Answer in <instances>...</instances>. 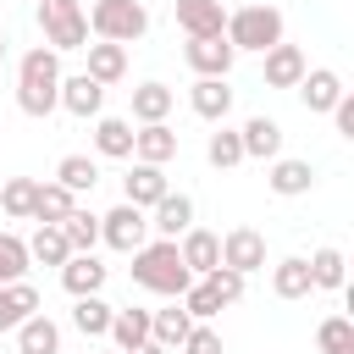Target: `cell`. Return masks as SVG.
I'll use <instances>...</instances> for the list:
<instances>
[{
  "label": "cell",
  "mask_w": 354,
  "mask_h": 354,
  "mask_svg": "<svg viewBox=\"0 0 354 354\" xmlns=\"http://www.w3.org/2000/svg\"><path fill=\"white\" fill-rule=\"evenodd\" d=\"M17 105L22 116H50L61 105V50L39 44L17 61Z\"/></svg>",
  "instance_id": "cell-1"
},
{
  "label": "cell",
  "mask_w": 354,
  "mask_h": 354,
  "mask_svg": "<svg viewBox=\"0 0 354 354\" xmlns=\"http://www.w3.org/2000/svg\"><path fill=\"white\" fill-rule=\"evenodd\" d=\"M133 282H138V288H149V293H160V299H183V293H188V282H194V271L183 266L177 238L138 243V249H133Z\"/></svg>",
  "instance_id": "cell-2"
},
{
  "label": "cell",
  "mask_w": 354,
  "mask_h": 354,
  "mask_svg": "<svg viewBox=\"0 0 354 354\" xmlns=\"http://www.w3.org/2000/svg\"><path fill=\"white\" fill-rule=\"evenodd\" d=\"M227 44L232 50H271V44H282V11L277 6H243V11H232L227 17Z\"/></svg>",
  "instance_id": "cell-3"
},
{
  "label": "cell",
  "mask_w": 354,
  "mask_h": 354,
  "mask_svg": "<svg viewBox=\"0 0 354 354\" xmlns=\"http://www.w3.org/2000/svg\"><path fill=\"white\" fill-rule=\"evenodd\" d=\"M83 17H88V28H94V39H111V44H133V39H144V28H149V11H144L138 0H94Z\"/></svg>",
  "instance_id": "cell-4"
},
{
  "label": "cell",
  "mask_w": 354,
  "mask_h": 354,
  "mask_svg": "<svg viewBox=\"0 0 354 354\" xmlns=\"http://www.w3.org/2000/svg\"><path fill=\"white\" fill-rule=\"evenodd\" d=\"M39 28L50 50H83L88 44V17L77 0H39Z\"/></svg>",
  "instance_id": "cell-5"
},
{
  "label": "cell",
  "mask_w": 354,
  "mask_h": 354,
  "mask_svg": "<svg viewBox=\"0 0 354 354\" xmlns=\"http://www.w3.org/2000/svg\"><path fill=\"white\" fill-rule=\"evenodd\" d=\"M100 243H111L116 254H133L138 243H149V216L122 199L111 216H100Z\"/></svg>",
  "instance_id": "cell-6"
},
{
  "label": "cell",
  "mask_w": 354,
  "mask_h": 354,
  "mask_svg": "<svg viewBox=\"0 0 354 354\" xmlns=\"http://www.w3.org/2000/svg\"><path fill=\"white\" fill-rule=\"evenodd\" d=\"M232 44H227V33H205V39H188L183 44V61L199 72V77H227L232 72Z\"/></svg>",
  "instance_id": "cell-7"
},
{
  "label": "cell",
  "mask_w": 354,
  "mask_h": 354,
  "mask_svg": "<svg viewBox=\"0 0 354 354\" xmlns=\"http://www.w3.org/2000/svg\"><path fill=\"white\" fill-rule=\"evenodd\" d=\"M293 88H299V100H304L310 116H326V111L343 100V77H337L332 66H304V77H299Z\"/></svg>",
  "instance_id": "cell-8"
},
{
  "label": "cell",
  "mask_w": 354,
  "mask_h": 354,
  "mask_svg": "<svg viewBox=\"0 0 354 354\" xmlns=\"http://www.w3.org/2000/svg\"><path fill=\"white\" fill-rule=\"evenodd\" d=\"M221 266H232V271H260L266 266V238L254 232V227H232L227 238H221Z\"/></svg>",
  "instance_id": "cell-9"
},
{
  "label": "cell",
  "mask_w": 354,
  "mask_h": 354,
  "mask_svg": "<svg viewBox=\"0 0 354 354\" xmlns=\"http://www.w3.org/2000/svg\"><path fill=\"white\" fill-rule=\"evenodd\" d=\"M61 111H72V116H100L105 111V83H94L88 72H77V77H61Z\"/></svg>",
  "instance_id": "cell-10"
},
{
  "label": "cell",
  "mask_w": 354,
  "mask_h": 354,
  "mask_svg": "<svg viewBox=\"0 0 354 354\" xmlns=\"http://www.w3.org/2000/svg\"><path fill=\"white\" fill-rule=\"evenodd\" d=\"M149 210H155V216H149V227H155L160 238H183V232L194 227V199H188V194H171V188H166Z\"/></svg>",
  "instance_id": "cell-11"
},
{
  "label": "cell",
  "mask_w": 354,
  "mask_h": 354,
  "mask_svg": "<svg viewBox=\"0 0 354 354\" xmlns=\"http://www.w3.org/2000/svg\"><path fill=\"white\" fill-rule=\"evenodd\" d=\"M177 28H183L188 39L221 33V28H227V6H221V0H177Z\"/></svg>",
  "instance_id": "cell-12"
},
{
  "label": "cell",
  "mask_w": 354,
  "mask_h": 354,
  "mask_svg": "<svg viewBox=\"0 0 354 354\" xmlns=\"http://www.w3.org/2000/svg\"><path fill=\"white\" fill-rule=\"evenodd\" d=\"M238 138H243V160H277L282 155V127L271 116H249L238 127Z\"/></svg>",
  "instance_id": "cell-13"
},
{
  "label": "cell",
  "mask_w": 354,
  "mask_h": 354,
  "mask_svg": "<svg viewBox=\"0 0 354 354\" xmlns=\"http://www.w3.org/2000/svg\"><path fill=\"white\" fill-rule=\"evenodd\" d=\"M266 183H271V194L299 199V194H310V188H315V166H310V160H288V155H277V160H271V171H266Z\"/></svg>",
  "instance_id": "cell-14"
},
{
  "label": "cell",
  "mask_w": 354,
  "mask_h": 354,
  "mask_svg": "<svg viewBox=\"0 0 354 354\" xmlns=\"http://www.w3.org/2000/svg\"><path fill=\"white\" fill-rule=\"evenodd\" d=\"M177 254H183V266H188L194 277H205V271H216V266H221V238H216V232H205V227H188V232H183V243H177Z\"/></svg>",
  "instance_id": "cell-15"
},
{
  "label": "cell",
  "mask_w": 354,
  "mask_h": 354,
  "mask_svg": "<svg viewBox=\"0 0 354 354\" xmlns=\"http://www.w3.org/2000/svg\"><path fill=\"white\" fill-rule=\"evenodd\" d=\"M304 50L299 44H271L266 50V88H293L299 77H304Z\"/></svg>",
  "instance_id": "cell-16"
},
{
  "label": "cell",
  "mask_w": 354,
  "mask_h": 354,
  "mask_svg": "<svg viewBox=\"0 0 354 354\" xmlns=\"http://www.w3.org/2000/svg\"><path fill=\"white\" fill-rule=\"evenodd\" d=\"M61 288H66L72 299H83V293H100V288H105V266L94 260V249H88V254H66V266H61Z\"/></svg>",
  "instance_id": "cell-17"
},
{
  "label": "cell",
  "mask_w": 354,
  "mask_h": 354,
  "mask_svg": "<svg viewBox=\"0 0 354 354\" xmlns=\"http://www.w3.org/2000/svg\"><path fill=\"white\" fill-rule=\"evenodd\" d=\"M88 50V77L94 83H122L127 77V44H111V39H100V44H83Z\"/></svg>",
  "instance_id": "cell-18"
},
{
  "label": "cell",
  "mask_w": 354,
  "mask_h": 354,
  "mask_svg": "<svg viewBox=\"0 0 354 354\" xmlns=\"http://www.w3.org/2000/svg\"><path fill=\"white\" fill-rule=\"evenodd\" d=\"M188 105H194V116L221 122V116L232 111V88H227V77H199V83L188 88Z\"/></svg>",
  "instance_id": "cell-19"
},
{
  "label": "cell",
  "mask_w": 354,
  "mask_h": 354,
  "mask_svg": "<svg viewBox=\"0 0 354 354\" xmlns=\"http://www.w3.org/2000/svg\"><path fill=\"white\" fill-rule=\"evenodd\" d=\"M133 155L149 160V166H166V160L177 155V133H171L166 122H144V127L133 133Z\"/></svg>",
  "instance_id": "cell-20"
},
{
  "label": "cell",
  "mask_w": 354,
  "mask_h": 354,
  "mask_svg": "<svg viewBox=\"0 0 354 354\" xmlns=\"http://www.w3.org/2000/svg\"><path fill=\"white\" fill-rule=\"evenodd\" d=\"M122 188H127V205L149 210V205L166 194V171H160V166H149V160H133V171L122 177Z\"/></svg>",
  "instance_id": "cell-21"
},
{
  "label": "cell",
  "mask_w": 354,
  "mask_h": 354,
  "mask_svg": "<svg viewBox=\"0 0 354 354\" xmlns=\"http://www.w3.org/2000/svg\"><path fill=\"white\" fill-rule=\"evenodd\" d=\"M17 354H61V326L33 310V315L17 326Z\"/></svg>",
  "instance_id": "cell-22"
},
{
  "label": "cell",
  "mask_w": 354,
  "mask_h": 354,
  "mask_svg": "<svg viewBox=\"0 0 354 354\" xmlns=\"http://www.w3.org/2000/svg\"><path fill=\"white\" fill-rule=\"evenodd\" d=\"M33 310H39V288H33V282H6V288H0V332L22 326Z\"/></svg>",
  "instance_id": "cell-23"
},
{
  "label": "cell",
  "mask_w": 354,
  "mask_h": 354,
  "mask_svg": "<svg viewBox=\"0 0 354 354\" xmlns=\"http://www.w3.org/2000/svg\"><path fill=\"white\" fill-rule=\"evenodd\" d=\"M171 105H177V94H171L166 83H138V88H133V122H138V127H144V122H166Z\"/></svg>",
  "instance_id": "cell-24"
},
{
  "label": "cell",
  "mask_w": 354,
  "mask_h": 354,
  "mask_svg": "<svg viewBox=\"0 0 354 354\" xmlns=\"http://www.w3.org/2000/svg\"><path fill=\"white\" fill-rule=\"evenodd\" d=\"M94 149H100L105 160H127V155H133V122L100 116V122H94Z\"/></svg>",
  "instance_id": "cell-25"
},
{
  "label": "cell",
  "mask_w": 354,
  "mask_h": 354,
  "mask_svg": "<svg viewBox=\"0 0 354 354\" xmlns=\"http://www.w3.org/2000/svg\"><path fill=\"white\" fill-rule=\"evenodd\" d=\"M271 288H277V299H310L315 293V282H310V260H277L271 266Z\"/></svg>",
  "instance_id": "cell-26"
},
{
  "label": "cell",
  "mask_w": 354,
  "mask_h": 354,
  "mask_svg": "<svg viewBox=\"0 0 354 354\" xmlns=\"http://www.w3.org/2000/svg\"><path fill=\"white\" fill-rule=\"evenodd\" d=\"M77 205V194L72 188H61V183H39V194H33V221H44V227H55V221H66V210Z\"/></svg>",
  "instance_id": "cell-27"
},
{
  "label": "cell",
  "mask_w": 354,
  "mask_h": 354,
  "mask_svg": "<svg viewBox=\"0 0 354 354\" xmlns=\"http://www.w3.org/2000/svg\"><path fill=\"white\" fill-rule=\"evenodd\" d=\"M188 326H194V315L188 310H149V337L160 343V348H183V337H188Z\"/></svg>",
  "instance_id": "cell-28"
},
{
  "label": "cell",
  "mask_w": 354,
  "mask_h": 354,
  "mask_svg": "<svg viewBox=\"0 0 354 354\" xmlns=\"http://www.w3.org/2000/svg\"><path fill=\"white\" fill-rule=\"evenodd\" d=\"M55 227L66 232L72 254H88V249L100 243V216H94V210H77V205H72V210H66V221H55Z\"/></svg>",
  "instance_id": "cell-29"
},
{
  "label": "cell",
  "mask_w": 354,
  "mask_h": 354,
  "mask_svg": "<svg viewBox=\"0 0 354 354\" xmlns=\"http://www.w3.org/2000/svg\"><path fill=\"white\" fill-rule=\"evenodd\" d=\"M66 254H72L66 232H61V227H44V221H39V232L28 238V260H39V266H66Z\"/></svg>",
  "instance_id": "cell-30"
},
{
  "label": "cell",
  "mask_w": 354,
  "mask_h": 354,
  "mask_svg": "<svg viewBox=\"0 0 354 354\" xmlns=\"http://www.w3.org/2000/svg\"><path fill=\"white\" fill-rule=\"evenodd\" d=\"M72 326H77L83 337H105V332H111V304H105L100 293H83V299L72 304Z\"/></svg>",
  "instance_id": "cell-31"
},
{
  "label": "cell",
  "mask_w": 354,
  "mask_h": 354,
  "mask_svg": "<svg viewBox=\"0 0 354 354\" xmlns=\"http://www.w3.org/2000/svg\"><path fill=\"white\" fill-rule=\"evenodd\" d=\"M55 183H61V188H72V194H88V188L100 183V160H88V155H61Z\"/></svg>",
  "instance_id": "cell-32"
},
{
  "label": "cell",
  "mask_w": 354,
  "mask_h": 354,
  "mask_svg": "<svg viewBox=\"0 0 354 354\" xmlns=\"http://www.w3.org/2000/svg\"><path fill=\"white\" fill-rule=\"evenodd\" d=\"M33 194H39L33 177H6V183H0V210H6L11 221H28V216H33Z\"/></svg>",
  "instance_id": "cell-33"
},
{
  "label": "cell",
  "mask_w": 354,
  "mask_h": 354,
  "mask_svg": "<svg viewBox=\"0 0 354 354\" xmlns=\"http://www.w3.org/2000/svg\"><path fill=\"white\" fill-rule=\"evenodd\" d=\"M310 282H315V288H343V282H348V260H343V249H332V243L315 249V254H310Z\"/></svg>",
  "instance_id": "cell-34"
},
{
  "label": "cell",
  "mask_w": 354,
  "mask_h": 354,
  "mask_svg": "<svg viewBox=\"0 0 354 354\" xmlns=\"http://www.w3.org/2000/svg\"><path fill=\"white\" fill-rule=\"evenodd\" d=\"M111 337H116L122 354L138 348V343L149 337V310H111Z\"/></svg>",
  "instance_id": "cell-35"
},
{
  "label": "cell",
  "mask_w": 354,
  "mask_h": 354,
  "mask_svg": "<svg viewBox=\"0 0 354 354\" xmlns=\"http://www.w3.org/2000/svg\"><path fill=\"white\" fill-rule=\"evenodd\" d=\"M205 160H210L216 171H232V166L243 160V138H238L232 127H221V133H210V144H205Z\"/></svg>",
  "instance_id": "cell-36"
},
{
  "label": "cell",
  "mask_w": 354,
  "mask_h": 354,
  "mask_svg": "<svg viewBox=\"0 0 354 354\" xmlns=\"http://www.w3.org/2000/svg\"><path fill=\"white\" fill-rule=\"evenodd\" d=\"M28 266H33V260H28V243H22L17 232H0V288H6V282H22Z\"/></svg>",
  "instance_id": "cell-37"
},
{
  "label": "cell",
  "mask_w": 354,
  "mask_h": 354,
  "mask_svg": "<svg viewBox=\"0 0 354 354\" xmlns=\"http://www.w3.org/2000/svg\"><path fill=\"white\" fill-rule=\"evenodd\" d=\"M183 310L194 315V321H210V315H221V299L210 293V282L199 277V282H188V293H183Z\"/></svg>",
  "instance_id": "cell-38"
},
{
  "label": "cell",
  "mask_w": 354,
  "mask_h": 354,
  "mask_svg": "<svg viewBox=\"0 0 354 354\" xmlns=\"http://www.w3.org/2000/svg\"><path fill=\"white\" fill-rule=\"evenodd\" d=\"M205 282H210V293H216L221 304H238V299H243V271H232V266L205 271Z\"/></svg>",
  "instance_id": "cell-39"
},
{
  "label": "cell",
  "mask_w": 354,
  "mask_h": 354,
  "mask_svg": "<svg viewBox=\"0 0 354 354\" xmlns=\"http://www.w3.org/2000/svg\"><path fill=\"white\" fill-rule=\"evenodd\" d=\"M315 343L321 348H354V321L348 315H326L321 332H315Z\"/></svg>",
  "instance_id": "cell-40"
},
{
  "label": "cell",
  "mask_w": 354,
  "mask_h": 354,
  "mask_svg": "<svg viewBox=\"0 0 354 354\" xmlns=\"http://www.w3.org/2000/svg\"><path fill=\"white\" fill-rule=\"evenodd\" d=\"M183 354H221V332L205 326V321H194L188 337H183Z\"/></svg>",
  "instance_id": "cell-41"
},
{
  "label": "cell",
  "mask_w": 354,
  "mask_h": 354,
  "mask_svg": "<svg viewBox=\"0 0 354 354\" xmlns=\"http://www.w3.org/2000/svg\"><path fill=\"white\" fill-rule=\"evenodd\" d=\"M326 116L337 122V133H343V138H354V94H348V88H343V100H337Z\"/></svg>",
  "instance_id": "cell-42"
},
{
  "label": "cell",
  "mask_w": 354,
  "mask_h": 354,
  "mask_svg": "<svg viewBox=\"0 0 354 354\" xmlns=\"http://www.w3.org/2000/svg\"><path fill=\"white\" fill-rule=\"evenodd\" d=\"M127 354H166V348H160L155 337H144V343H138V348H127Z\"/></svg>",
  "instance_id": "cell-43"
},
{
  "label": "cell",
  "mask_w": 354,
  "mask_h": 354,
  "mask_svg": "<svg viewBox=\"0 0 354 354\" xmlns=\"http://www.w3.org/2000/svg\"><path fill=\"white\" fill-rule=\"evenodd\" d=\"M321 354H354V348H321Z\"/></svg>",
  "instance_id": "cell-44"
},
{
  "label": "cell",
  "mask_w": 354,
  "mask_h": 354,
  "mask_svg": "<svg viewBox=\"0 0 354 354\" xmlns=\"http://www.w3.org/2000/svg\"><path fill=\"white\" fill-rule=\"evenodd\" d=\"M0 61H6V33H0Z\"/></svg>",
  "instance_id": "cell-45"
},
{
  "label": "cell",
  "mask_w": 354,
  "mask_h": 354,
  "mask_svg": "<svg viewBox=\"0 0 354 354\" xmlns=\"http://www.w3.org/2000/svg\"><path fill=\"white\" fill-rule=\"evenodd\" d=\"M0 183H6V177H0Z\"/></svg>",
  "instance_id": "cell-46"
}]
</instances>
